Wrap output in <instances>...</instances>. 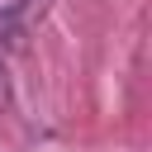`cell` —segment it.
Masks as SVG:
<instances>
[{
  "mask_svg": "<svg viewBox=\"0 0 152 152\" xmlns=\"http://www.w3.org/2000/svg\"><path fill=\"white\" fill-rule=\"evenodd\" d=\"M24 14H19V0H0V48H19L24 43Z\"/></svg>",
  "mask_w": 152,
  "mask_h": 152,
  "instance_id": "6da1fadb",
  "label": "cell"
},
{
  "mask_svg": "<svg viewBox=\"0 0 152 152\" xmlns=\"http://www.w3.org/2000/svg\"><path fill=\"white\" fill-rule=\"evenodd\" d=\"M57 0H19V14H24V28H38L48 14H52Z\"/></svg>",
  "mask_w": 152,
  "mask_h": 152,
  "instance_id": "7a4b0ae2",
  "label": "cell"
},
{
  "mask_svg": "<svg viewBox=\"0 0 152 152\" xmlns=\"http://www.w3.org/2000/svg\"><path fill=\"white\" fill-rule=\"evenodd\" d=\"M10 104V71H5V57H0V109Z\"/></svg>",
  "mask_w": 152,
  "mask_h": 152,
  "instance_id": "3957f363",
  "label": "cell"
}]
</instances>
